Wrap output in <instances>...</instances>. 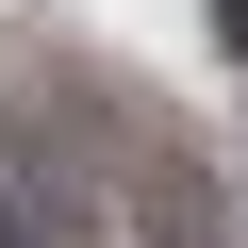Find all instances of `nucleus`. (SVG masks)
Returning <instances> with one entry per match:
<instances>
[{"label":"nucleus","mask_w":248,"mask_h":248,"mask_svg":"<svg viewBox=\"0 0 248 248\" xmlns=\"http://www.w3.org/2000/svg\"><path fill=\"white\" fill-rule=\"evenodd\" d=\"M133 232H149V248H215V182H199L182 149H149V166H133Z\"/></svg>","instance_id":"obj_1"},{"label":"nucleus","mask_w":248,"mask_h":248,"mask_svg":"<svg viewBox=\"0 0 248 248\" xmlns=\"http://www.w3.org/2000/svg\"><path fill=\"white\" fill-rule=\"evenodd\" d=\"M0 149H17V83H0Z\"/></svg>","instance_id":"obj_2"}]
</instances>
